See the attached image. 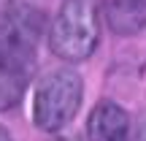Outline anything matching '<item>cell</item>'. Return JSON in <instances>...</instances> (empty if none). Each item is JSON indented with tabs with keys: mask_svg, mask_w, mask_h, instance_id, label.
<instances>
[{
	"mask_svg": "<svg viewBox=\"0 0 146 141\" xmlns=\"http://www.w3.org/2000/svg\"><path fill=\"white\" fill-rule=\"evenodd\" d=\"M103 11L108 27L119 35H135L146 27V8L135 0H106Z\"/></svg>",
	"mask_w": 146,
	"mask_h": 141,
	"instance_id": "obj_5",
	"label": "cell"
},
{
	"mask_svg": "<svg viewBox=\"0 0 146 141\" xmlns=\"http://www.w3.org/2000/svg\"><path fill=\"white\" fill-rule=\"evenodd\" d=\"M133 141H146V122H141V128L135 130V138Z\"/></svg>",
	"mask_w": 146,
	"mask_h": 141,
	"instance_id": "obj_6",
	"label": "cell"
},
{
	"mask_svg": "<svg viewBox=\"0 0 146 141\" xmlns=\"http://www.w3.org/2000/svg\"><path fill=\"white\" fill-rule=\"evenodd\" d=\"M60 141H76V138H60Z\"/></svg>",
	"mask_w": 146,
	"mask_h": 141,
	"instance_id": "obj_9",
	"label": "cell"
},
{
	"mask_svg": "<svg viewBox=\"0 0 146 141\" xmlns=\"http://www.w3.org/2000/svg\"><path fill=\"white\" fill-rule=\"evenodd\" d=\"M87 141H130V114L116 100H98L87 117Z\"/></svg>",
	"mask_w": 146,
	"mask_h": 141,
	"instance_id": "obj_4",
	"label": "cell"
},
{
	"mask_svg": "<svg viewBox=\"0 0 146 141\" xmlns=\"http://www.w3.org/2000/svg\"><path fill=\"white\" fill-rule=\"evenodd\" d=\"M135 3H138V5H143V8H146V0H135Z\"/></svg>",
	"mask_w": 146,
	"mask_h": 141,
	"instance_id": "obj_8",
	"label": "cell"
},
{
	"mask_svg": "<svg viewBox=\"0 0 146 141\" xmlns=\"http://www.w3.org/2000/svg\"><path fill=\"white\" fill-rule=\"evenodd\" d=\"M84 100V82L73 68H57L41 79L33 92V125L43 133L68 128Z\"/></svg>",
	"mask_w": 146,
	"mask_h": 141,
	"instance_id": "obj_3",
	"label": "cell"
},
{
	"mask_svg": "<svg viewBox=\"0 0 146 141\" xmlns=\"http://www.w3.org/2000/svg\"><path fill=\"white\" fill-rule=\"evenodd\" d=\"M43 16L30 5L0 8V111L22 103L35 68Z\"/></svg>",
	"mask_w": 146,
	"mask_h": 141,
	"instance_id": "obj_1",
	"label": "cell"
},
{
	"mask_svg": "<svg viewBox=\"0 0 146 141\" xmlns=\"http://www.w3.org/2000/svg\"><path fill=\"white\" fill-rule=\"evenodd\" d=\"M0 141H14V138H11V133H8V130H5V128H3V125H0Z\"/></svg>",
	"mask_w": 146,
	"mask_h": 141,
	"instance_id": "obj_7",
	"label": "cell"
},
{
	"mask_svg": "<svg viewBox=\"0 0 146 141\" xmlns=\"http://www.w3.org/2000/svg\"><path fill=\"white\" fill-rule=\"evenodd\" d=\"M100 43V14L95 0H62L49 25V49L65 63H84Z\"/></svg>",
	"mask_w": 146,
	"mask_h": 141,
	"instance_id": "obj_2",
	"label": "cell"
}]
</instances>
